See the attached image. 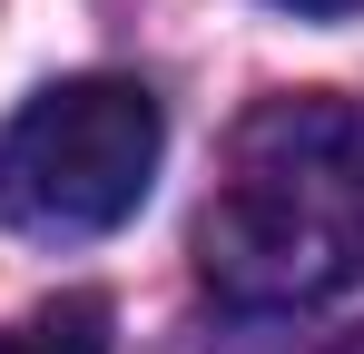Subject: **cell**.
<instances>
[{
    "label": "cell",
    "instance_id": "obj_3",
    "mask_svg": "<svg viewBox=\"0 0 364 354\" xmlns=\"http://www.w3.org/2000/svg\"><path fill=\"white\" fill-rule=\"evenodd\" d=\"M0 354H109V305H99V295L30 305L20 325H0Z\"/></svg>",
    "mask_w": 364,
    "mask_h": 354
},
{
    "label": "cell",
    "instance_id": "obj_4",
    "mask_svg": "<svg viewBox=\"0 0 364 354\" xmlns=\"http://www.w3.org/2000/svg\"><path fill=\"white\" fill-rule=\"evenodd\" d=\"M286 10H305V20H355L364 0H286Z\"/></svg>",
    "mask_w": 364,
    "mask_h": 354
},
{
    "label": "cell",
    "instance_id": "obj_1",
    "mask_svg": "<svg viewBox=\"0 0 364 354\" xmlns=\"http://www.w3.org/2000/svg\"><path fill=\"white\" fill-rule=\"evenodd\" d=\"M197 276L227 305H335L364 286V109L325 89L256 99L197 207Z\"/></svg>",
    "mask_w": 364,
    "mask_h": 354
},
{
    "label": "cell",
    "instance_id": "obj_2",
    "mask_svg": "<svg viewBox=\"0 0 364 354\" xmlns=\"http://www.w3.org/2000/svg\"><path fill=\"white\" fill-rule=\"evenodd\" d=\"M168 118L138 79H60L0 128V227L69 246L138 217Z\"/></svg>",
    "mask_w": 364,
    "mask_h": 354
}]
</instances>
